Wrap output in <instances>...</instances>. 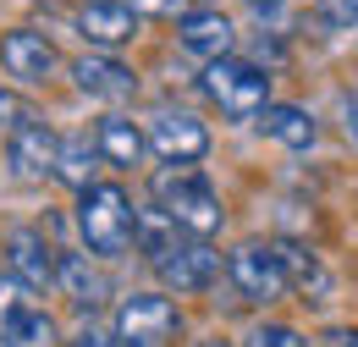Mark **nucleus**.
I'll use <instances>...</instances> for the list:
<instances>
[{"mask_svg":"<svg viewBox=\"0 0 358 347\" xmlns=\"http://www.w3.org/2000/svg\"><path fill=\"white\" fill-rule=\"evenodd\" d=\"M155 210L171 220L177 232L204 237V243L226 226L221 193L210 187V176H199L193 166H166V171H155Z\"/></svg>","mask_w":358,"mask_h":347,"instance_id":"obj_1","label":"nucleus"},{"mask_svg":"<svg viewBox=\"0 0 358 347\" xmlns=\"http://www.w3.org/2000/svg\"><path fill=\"white\" fill-rule=\"evenodd\" d=\"M133 220L138 210L127 187H116V182H94L78 193V232H83L94 260H122L133 248Z\"/></svg>","mask_w":358,"mask_h":347,"instance_id":"obj_2","label":"nucleus"},{"mask_svg":"<svg viewBox=\"0 0 358 347\" xmlns=\"http://www.w3.org/2000/svg\"><path fill=\"white\" fill-rule=\"evenodd\" d=\"M204 94L221 105V116L254 122V116L270 105V78L254 66V61H243V55H221V61L204 66Z\"/></svg>","mask_w":358,"mask_h":347,"instance_id":"obj_3","label":"nucleus"},{"mask_svg":"<svg viewBox=\"0 0 358 347\" xmlns=\"http://www.w3.org/2000/svg\"><path fill=\"white\" fill-rule=\"evenodd\" d=\"M149 264H155V276H160L166 292H204V287L221 276V254H215L204 237H187V232H171V237L149 254Z\"/></svg>","mask_w":358,"mask_h":347,"instance_id":"obj_4","label":"nucleus"},{"mask_svg":"<svg viewBox=\"0 0 358 347\" xmlns=\"http://www.w3.org/2000/svg\"><path fill=\"white\" fill-rule=\"evenodd\" d=\"M226 276H231V287H237L248 304H259V309L287 298V270H281L275 243H259V237L237 243V248L226 254Z\"/></svg>","mask_w":358,"mask_h":347,"instance_id":"obj_5","label":"nucleus"},{"mask_svg":"<svg viewBox=\"0 0 358 347\" xmlns=\"http://www.w3.org/2000/svg\"><path fill=\"white\" fill-rule=\"evenodd\" d=\"M177 331H182V314H177V304H171L166 292H133V298L116 304L110 337L122 347H166Z\"/></svg>","mask_w":358,"mask_h":347,"instance_id":"obj_6","label":"nucleus"},{"mask_svg":"<svg viewBox=\"0 0 358 347\" xmlns=\"http://www.w3.org/2000/svg\"><path fill=\"white\" fill-rule=\"evenodd\" d=\"M149 149L166 160V166H199L204 155H210V127L193 116V111H182V105H160L155 116H149Z\"/></svg>","mask_w":358,"mask_h":347,"instance_id":"obj_7","label":"nucleus"},{"mask_svg":"<svg viewBox=\"0 0 358 347\" xmlns=\"http://www.w3.org/2000/svg\"><path fill=\"white\" fill-rule=\"evenodd\" d=\"M0 66H6V78H17L22 88H39L61 72V55H55L50 34H39V28H11V34H0Z\"/></svg>","mask_w":358,"mask_h":347,"instance_id":"obj_8","label":"nucleus"},{"mask_svg":"<svg viewBox=\"0 0 358 347\" xmlns=\"http://www.w3.org/2000/svg\"><path fill=\"white\" fill-rule=\"evenodd\" d=\"M72 28L89 39V50H122V44H133L138 34V11L127 0H83L78 11H72Z\"/></svg>","mask_w":358,"mask_h":347,"instance_id":"obj_9","label":"nucleus"},{"mask_svg":"<svg viewBox=\"0 0 358 347\" xmlns=\"http://www.w3.org/2000/svg\"><path fill=\"white\" fill-rule=\"evenodd\" d=\"M6 254H11V276H17L28 292L55 287V260H61V248H50V237L39 226H11V232H6Z\"/></svg>","mask_w":358,"mask_h":347,"instance_id":"obj_10","label":"nucleus"},{"mask_svg":"<svg viewBox=\"0 0 358 347\" xmlns=\"http://www.w3.org/2000/svg\"><path fill=\"white\" fill-rule=\"evenodd\" d=\"M72 83L83 88L89 99H105V105H122V99H133V94H138L133 66H122V61L105 55V50H89V55L72 61Z\"/></svg>","mask_w":358,"mask_h":347,"instance_id":"obj_11","label":"nucleus"},{"mask_svg":"<svg viewBox=\"0 0 358 347\" xmlns=\"http://www.w3.org/2000/svg\"><path fill=\"white\" fill-rule=\"evenodd\" d=\"M177 44L210 66V61H221V55H237V22H231L226 11H187L177 22Z\"/></svg>","mask_w":358,"mask_h":347,"instance_id":"obj_12","label":"nucleus"},{"mask_svg":"<svg viewBox=\"0 0 358 347\" xmlns=\"http://www.w3.org/2000/svg\"><path fill=\"white\" fill-rule=\"evenodd\" d=\"M55 149H61V138L50 132V122H28L6 138V160L22 182H50L55 176Z\"/></svg>","mask_w":358,"mask_h":347,"instance_id":"obj_13","label":"nucleus"},{"mask_svg":"<svg viewBox=\"0 0 358 347\" xmlns=\"http://www.w3.org/2000/svg\"><path fill=\"white\" fill-rule=\"evenodd\" d=\"M275 254H281V270H287V292H298L303 304H331L336 298V276H331V264L320 260L314 248L275 243Z\"/></svg>","mask_w":358,"mask_h":347,"instance_id":"obj_14","label":"nucleus"},{"mask_svg":"<svg viewBox=\"0 0 358 347\" xmlns=\"http://www.w3.org/2000/svg\"><path fill=\"white\" fill-rule=\"evenodd\" d=\"M94 149H99V160H105V166L133 171V166H143V155H149V138H143V127H138L133 116L110 111V116H99V122H94Z\"/></svg>","mask_w":358,"mask_h":347,"instance_id":"obj_15","label":"nucleus"},{"mask_svg":"<svg viewBox=\"0 0 358 347\" xmlns=\"http://www.w3.org/2000/svg\"><path fill=\"white\" fill-rule=\"evenodd\" d=\"M94 171H99V149H94L89 132H66L61 149H55V182H66L72 193L94 187Z\"/></svg>","mask_w":358,"mask_h":347,"instance_id":"obj_16","label":"nucleus"},{"mask_svg":"<svg viewBox=\"0 0 358 347\" xmlns=\"http://www.w3.org/2000/svg\"><path fill=\"white\" fill-rule=\"evenodd\" d=\"M55 287H61L78 309L105 304V276L89 264V254H61V260H55Z\"/></svg>","mask_w":358,"mask_h":347,"instance_id":"obj_17","label":"nucleus"},{"mask_svg":"<svg viewBox=\"0 0 358 347\" xmlns=\"http://www.w3.org/2000/svg\"><path fill=\"white\" fill-rule=\"evenodd\" d=\"M254 122H259V127H265V138H275L281 149H309L314 132H320V127H314V116L303 111V105H275V99H270Z\"/></svg>","mask_w":358,"mask_h":347,"instance_id":"obj_18","label":"nucleus"},{"mask_svg":"<svg viewBox=\"0 0 358 347\" xmlns=\"http://www.w3.org/2000/svg\"><path fill=\"white\" fill-rule=\"evenodd\" d=\"M0 347H61V325L50 320L45 309H28V314L0 337Z\"/></svg>","mask_w":358,"mask_h":347,"instance_id":"obj_19","label":"nucleus"},{"mask_svg":"<svg viewBox=\"0 0 358 347\" xmlns=\"http://www.w3.org/2000/svg\"><path fill=\"white\" fill-rule=\"evenodd\" d=\"M28 122H45V116H39V105H34L28 94H17V88H0V132L11 138V132L28 127Z\"/></svg>","mask_w":358,"mask_h":347,"instance_id":"obj_20","label":"nucleus"},{"mask_svg":"<svg viewBox=\"0 0 358 347\" xmlns=\"http://www.w3.org/2000/svg\"><path fill=\"white\" fill-rule=\"evenodd\" d=\"M28 309H34V304H28V287H22V281L6 270V276H0V337H6V331H11V325L28 314Z\"/></svg>","mask_w":358,"mask_h":347,"instance_id":"obj_21","label":"nucleus"},{"mask_svg":"<svg viewBox=\"0 0 358 347\" xmlns=\"http://www.w3.org/2000/svg\"><path fill=\"white\" fill-rule=\"evenodd\" d=\"M243 347H309L303 342V331L298 325H281V320H259L248 337H243Z\"/></svg>","mask_w":358,"mask_h":347,"instance_id":"obj_22","label":"nucleus"},{"mask_svg":"<svg viewBox=\"0 0 358 347\" xmlns=\"http://www.w3.org/2000/svg\"><path fill=\"white\" fill-rule=\"evenodd\" d=\"M314 6H320V17L331 28H353L358 22V0H314Z\"/></svg>","mask_w":358,"mask_h":347,"instance_id":"obj_23","label":"nucleus"},{"mask_svg":"<svg viewBox=\"0 0 358 347\" xmlns=\"http://www.w3.org/2000/svg\"><path fill=\"white\" fill-rule=\"evenodd\" d=\"M127 6H133L138 17H143V11H149V17H187V11H193V6H187V0H127Z\"/></svg>","mask_w":358,"mask_h":347,"instance_id":"obj_24","label":"nucleus"},{"mask_svg":"<svg viewBox=\"0 0 358 347\" xmlns=\"http://www.w3.org/2000/svg\"><path fill=\"white\" fill-rule=\"evenodd\" d=\"M66 347H122V342H116L110 331H99V325H94V320H89V325H83V331H78V337H72V342H66Z\"/></svg>","mask_w":358,"mask_h":347,"instance_id":"obj_25","label":"nucleus"},{"mask_svg":"<svg viewBox=\"0 0 358 347\" xmlns=\"http://www.w3.org/2000/svg\"><path fill=\"white\" fill-rule=\"evenodd\" d=\"M320 347H358V331H353V325H336V331L320 337Z\"/></svg>","mask_w":358,"mask_h":347,"instance_id":"obj_26","label":"nucleus"},{"mask_svg":"<svg viewBox=\"0 0 358 347\" xmlns=\"http://www.w3.org/2000/svg\"><path fill=\"white\" fill-rule=\"evenodd\" d=\"M348 138H353V143H358V94H353V99H348Z\"/></svg>","mask_w":358,"mask_h":347,"instance_id":"obj_27","label":"nucleus"},{"mask_svg":"<svg viewBox=\"0 0 358 347\" xmlns=\"http://www.w3.org/2000/svg\"><path fill=\"white\" fill-rule=\"evenodd\" d=\"M199 347H237V342H221V337H215V342H199Z\"/></svg>","mask_w":358,"mask_h":347,"instance_id":"obj_28","label":"nucleus"},{"mask_svg":"<svg viewBox=\"0 0 358 347\" xmlns=\"http://www.w3.org/2000/svg\"><path fill=\"white\" fill-rule=\"evenodd\" d=\"M78 6H83V0H78Z\"/></svg>","mask_w":358,"mask_h":347,"instance_id":"obj_29","label":"nucleus"}]
</instances>
